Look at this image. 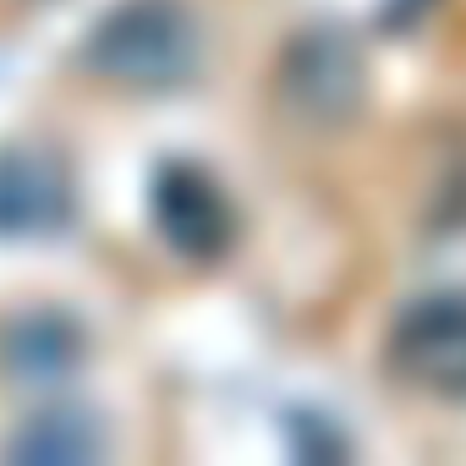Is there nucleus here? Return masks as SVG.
Returning a JSON list of instances; mask_svg holds the SVG:
<instances>
[{"label":"nucleus","mask_w":466,"mask_h":466,"mask_svg":"<svg viewBox=\"0 0 466 466\" xmlns=\"http://www.w3.org/2000/svg\"><path fill=\"white\" fill-rule=\"evenodd\" d=\"M72 219V170L50 148L0 154V237H50Z\"/></svg>","instance_id":"obj_4"},{"label":"nucleus","mask_w":466,"mask_h":466,"mask_svg":"<svg viewBox=\"0 0 466 466\" xmlns=\"http://www.w3.org/2000/svg\"><path fill=\"white\" fill-rule=\"evenodd\" d=\"M154 225L187 258H219L230 248V203L198 165H165L154 181Z\"/></svg>","instance_id":"obj_3"},{"label":"nucleus","mask_w":466,"mask_h":466,"mask_svg":"<svg viewBox=\"0 0 466 466\" xmlns=\"http://www.w3.org/2000/svg\"><path fill=\"white\" fill-rule=\"evenodd\" d=\"M94 450H99L94 428L83 417H61V411L56 417H39L28 433L12 439V455H34V461H83Z\"/></svg>","instance_id":"obj_7"},{"label":"nucleus","mask_w":466,"mask_h":466,"mask_svg":"<svg viewBox=\"0 0 466 466\" xmlns=\"http://www.w3.org/2000/svg\"><path fill=\"white\" fill-rule=\"evenodd\" d=\"M198 50V17L181 0H121L88 39V66L121 88H176Z\"/></svg>","instance_id":"obj_1"},{"label":"nucleus","mask_w":466,"mask_h":466,"mask_svg":"<svg viewBox=\"0 0 466 466\" xmlns=\"http://www.w3.org/2000/svg\"><path fill=\"white\" fill-rule=\"evenodd\" d=\"M83 357V340L66 319H28L23 329L6 335V368L28 384H50L66 379Z\"/></svg>","instance_id":"obj_6"},{"label":"nucleus","mask_w":466,"mask_h":466,"mask_svg":"<svg viewBox=\"0 0 466 466\" xmlns=\"http://www.w3.org/2000/svg\"><path fill=\"white\" fill-rule=\"evenodd\" d=\"M390 368L439 400H466V297L411 302L390 329Z\"/></svg>","instance_id":"obj_2"},{"label":"nucleus","mask_w":466,"mask_h":466,"mask_svg":"<svg viewBox=\"0 0 466 466\" xmlns=\"http://www.w3.org/2000/svg\"><path fill=\"white\" fill-rule=\"evenodd\" d=\"M286 88L297 99L302 116H319V121H335L357 105L362 94V72H357V50L340 39V34H313L297 45L291 66H286Z\"/></svg>","instance_id":"obj_5"}]
</instances>
